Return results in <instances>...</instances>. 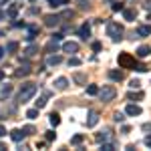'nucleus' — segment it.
Instances as JSON below:
<instances>
[{
  "label": "nucleus",
  "instance_id": "1",
  "mask_svg": "<svg viewBox=\"0 0 151 151\" xmlns=\"http://www.w3.org/2000/svg\"><path fill=\"white\" fill-rule=\"evenodd\" d=\"M36 95V85L35 83H24L22 89L18 91V103H26Z\"/></svg>",
  "mask_w": 151,
  "mask_h": 151
},
{
  "label": "nucleus",
  "instance_id": "2",
  "mask_svg": "<svg viewBox=\"0 0 151 151\" xmlns=\"http://www.w3.org/2000/svg\"><path fill=\"white\" fill-rule=\"evenodd\" d=\"M107 36H109L111 40L119 42V40L123 38V26L119 22H109L107 24Z\"/></svg>",
  "mask_w": 151,
  "mask_h": 151
},
{
  "label": "nucleus",
  "instance_id": "3",
  "mask_svg": "<svg viewBox=\"0 0 151 151\" xmlns=\"http://www.w3.org/2000/svg\"><path fill=\"white\" fill-rule=\"evenodd\" d=\"M117 95V89L113 85H105L103 89H99V99L103 101V103H111L113 99H115Z\"/></svg>",
  "mask_w": 151,
  "mask_h": 151
},
{
  "label": "nucleus",
  "instance_id": "4",
  "mask_svg": "<svg viewBox=\"0 0 151 151\" xmlns=\"http://www.w3.org/2000/svg\"><path fill=\"white\" fill-rule=\"evenodd\" d=\"M119 67H123V69H133V67H135V58L131 57L129 52H121V55H119Z\"/></svg>",
  "mask_w": 151,
  "mask_h": 151
},
{
  "label": "nucleus",
  "instance_id": "5",
  "mask_svg": "<svg viewBox=\"0 0 151 151\" xmlns=\"http://www.w3.org/2000/svg\"><path fill=\"white\" fill-rule=\"evenodd\" d=\"M58 22H60V16L58 14H47L45 16V24L47 26H57Z\"/></svg>",
  "mask_w": 151,
  "mask_h": 151
},
{
  "label": "nucleus",
  "instance_id": "6",
  "mask_svg": "<svg viewBox=\"0 0 151 151\" xmlns=\"http://www.w3.org/2000/svg\"><path fill=\"white\" fill-rule=\"evenodd\" d=\"M125 113H127V115H131V117H137V115H141V107L139 105H127V107H125Z\"/></svg>",
  "mask_w": 151,
  "mask_h": 151
},
{
  "label": "nucleus",
  "instance_id": "7",
  "mask_svg": "<svg viewBox=\"0 0 151 151\" xmlns=\"http://www.w3.org/2000/svg\"><path fill=\"white\" fill-rule=\"evenodd\" d=\"M67 87H69V81L65 77H58L57 81H55V89H58V91H65Z\"/></svg>",
  "mask_w": 151,
  "mask_h": 151
},
{
  "label": "nucleus",
  "instance_id": "8",
  "mask_svg": "<svg viewBox=\"0 0 151 151\" xmlns=\"http://www.w3.org/2000/svg\"><path fill=\"white\" fill-rule=\"evenodd\" d=\"M63 50H65V52H77V50H79V45L73 42V40H69V42L63 45Z\"/></svg>",
  "mask_w": 151,
  "mask_h": 151
},
{
  "label": "nucleus",
  "instance_id": "9",
  "mask_svg": "<svg viewBox=\"0 0 151 151\" xmlns=\"http://www.w3.org/2000/svg\"><path fill=\"white\" fill-rule=\"evenodd\" d=\"M10 95H12V85H2L0 87V97L2 99H8Z\"/></svg>",
  "mask_w": 151,
  "mask_h": 151
},
{
  "label": "nucleus",
  "instance_id": "10",
  "mask_svg": "<svg viewBox=\"0 0 151 151\" xmlns=\"http://www.w3.org/2000/svg\"><path fill=\"white\" fill-rule=\"evenodd\" d=\"M79 36H81V38H85V40H87V38H89V36H91V26H89V24H83L81 28H79Z\"/></svg>",
  "mask_w": 151,
  "mask_h": 151
},
{
  "label": "nucleus",
  "instance_id": "11",
  "mask_svg": "<svg viewBox=\"0 0 151 151\" xmlns=\"http://www.w3.org/2000/svg\"><path fill=\"white\" fill-rule=\"evenodd\" d=\"M97 123H99V113H97V111H91V113H89V121H87V125H89V127H95Z\"/></svg>",
  "mask_w": 151,
  "mask_h": 151
},
{
  "label": "nucleus",
  "instance_id": "12",
  "mask_svg": "<svg viewBox=\"0 0 151 151\" xmlns=\"http://www.w3.org/2000/svg\"><path fill=\"white\" fill-rule=\"evenodd\" d=\"M24 129L20 131V129H14V131H10V137H12V141H22L24 139Z\"/></svg>",
  "mask_w": 151,
  "mask_h": 151
},
{
  "label": "nucleus",
  "instance_id": "13",
  "mask_svg": "<svg viewBox=\"0 0 151 151\" xmlns=\"http://www.w3.org/2000/svg\"><path fill=\"white\" fill-rule=\"evenodd\" d=\"M151 35V24H143L137 28V36H149Z\"/></svg>",
  "mask_w": 151,
  "mask_h": 151
},
{
  "label": "nucleus",
  "instance_id": "14",
  "mask_svg": "<svg viewBox=\"0 0 151 151\" xmlns=\"http://www.w3.org/2000/svg\"><path fill=\"white\" fill-rule=\"evenodd\" d=\"M60 63H63V58L58 57V55H52V57L47 58V65H48V67H57V65H60Z\"/></svg>",
  "mask_w": 151,
  "mask_h": 151
},
{
  "label": "nucleus",
  "instance_id": "15",
  "mask_svg": "<svg viewBox=\"0 0 151 151\" xmlns=\"http://www.w3.org/2000/svg\"><path fill=\"white\" fill-rule=\"evenodd\" d=\"M149 55H151V48L149 47H145V45H143V47L137 48V57H139V58H145V57H149Z\"/></svg>",
  "mask_w": 151,
  "mask_h": 151
},
{
  "label": "nucleus",
  "instance_id": "16",
  "mask_svg": "<svg viewBox=\"0 0 151 151\" xmlns=\"http://www.w3.org/2000/svg\"><path fill=\"white\" fill-rule=\"evenodd\" d=\"M109 77L113 79V81H123V70H109Z\"/></svg>",
  "mask_w": 151,
  "mask_h": 151
},
{
  "label": "nucleus",
  "instance_id": "17",
  "mask_svg": "<svg viewBox=\"0 0 151 151\" xmlns=\"http://www.w3.org/2000/svg\"><path fill=\"white\" fill-rule=\"evenodd\" d=\"M48 121H50L52 127H57L58 123H60V115H58V113H50V115H48Z\"/></svg>",
  "mask_w": 151,
  "mask_h": 151
},
{
  "label": "nucleus",
  "instance_id": "18",
  "mask_svg": "<svg viewBox=\"0 0 151 151\" xmlns=\"http://www.w3.org/2000/svg\"><path fill=\"white\" fill-rule=\"evenodd\" d=\"M111 139V131H103V133H99L97 135V141H101V143H105V141Z\"/></svg>",
  "mask_w": 151,
  "mask_h": 151
},
{
  "label": "nucleus",
  "instance_id": "19",
  "mask_svg": "<svg viewBox=\"0 0 151 151\" xmlns=\"http://www.w3.org/2000/svg\"><path fill=\"white\" fill-rule=\"evenodd\" d=\"M36 52H38V47H36V45H32V47H28L26 50H24V55H26V57H35Z\"/></svg>",
  "mask_w": 151,
  "mask_h": 151
},
{
  "label": "nucleus",
  "instance_id": "20",
  "mask_svg": "<svg viewBox=\"0 0 151 151\" xmlns=\"http://www.w3.org/2000/svg\"><path fill=\"white\" fill-rule=\"evenodd\" d=\"M69 0H48V4L52 6V8H58V6H65Z\"/></svg>",
  "mask_w": 151,
  "mask_h": 151
},
{
  "label": "nucleus",
  "instance_id": "21",
  "mask_svg": "<svg viewBox=\"0 0 151 151\" xmlns=\"http://www.w3.org/2000/svg\"><path fill=\"white\" fill-rule=\"evenodd\" d=\"M123 16H125V20H135V10H125L123 8Z\"/></svg>",
  "mask_w": 151,
  "mask_h": 151
},
{
  "label": "nucleus",
  "instance_id": "22",
  "mask_svg": "<svg viewBox=\"0 0 151 151\" xmlns=\"http://www.w3.org/2000/svg\"><path fill=\"white\" fill-rule=\"evenodd\" d=\"M45 50H47V52H52V50L57 52V40H50L47 47H45Z\"/></svg>",
  "mask_w": 151,
  "mask_h": 151
},
{
  "label": "nucleus",
  "instance_id": "23",
  "mask_svg": "<svg viewBox=\"0 0 151 151\" xmlns=\"http://www.w3.org/2000/svg\"><path fill=\"white\" fill-rule=\"evenodd\" d=\"M26 117H28V119H36V117H38V107H36V109H28V111H26Z\"/></svg>",
  "mask_w": 151,
  "mask_h": 151
},
{
  "label": "nucleus",
  "instance_id": "24",
  "mask_svg": "<svg viewBox=\"0 0 151 151\" xmlns=\"http://www.w3.org/2000/svg\"><path fill=\"white\" fill-rule=\"evenodd\" d=\"M16 48H18V42H14V40H10V42L6 45V50H8V52H16Z\"/></svg>",
  "mask_w": 151,
  "mask_h": 151
},
{
  "label": "nucleus",
  "instance_id": "25",
  "mask_svg": "<svg viewBox=\"0 0 151 151\" xmlns=\"http://www.w3.org/2000/svg\"><path fill=\"white\" fill-rule=\"evenodd\" d=\"M87 93L89 95H99V87H97V85H89V87H87Z\"/></svg>",
  "mask_w": 151,
  "mask_h": 151
},
{
  "label": "nucleus",
  "instance_id": "26",
  "mask_svg": "<svg viewBox=\"0 0 151 151\" xmlns=\"http://www.w3.org/2000/svg\"><path fill=\"white\" fill-rule=\"evenodd\" d=\"M28 73H30V69H28V67H22V69L16 70V75H18V77H26Z\"/></svg>",
  "mask_w": 151,
  "mask_h": 151
},
{
  "label": "nucleus",
  "instance_id": "27",
  "mask_svg": "<svg viewBox=\"0 0 151 151\" xmlns=\"http://www.w3.org/2000/svg\"><path fill=\"white\" fill-rule=\"evenodd\" d=\"M69 65H70V67H79V65H81V58L70 57V58H69Z\"/></svg>",
  "mask_w": 151,
  "mask_h": 151
},
{
  "label": "nucleus",
  "instance_id": "28",
  "mask_svg": "<svg viewBox=\"0 0 151 151\" xmlns=\"http://www.w3.org/2000/svg\"><path fill=\"white\" fill-rule=\"evenodd\" d=\"M101 151H115V147H113L111 143H103V145H101Z\"/></svg>",
  "mask_w": 151,
  "mask_h": 151
},
{
  "label": "nucleus",
  "instance_id": "29",
  "mask_svg": "<svg viewBox=\"0 0 151 151\" xmlns=\"http://www.w3.org/2000/svg\"><path fill=\"white\" fill-rule=\"evenodd\" d=\"M83 139H85L83 135H75V137H73V145H79V143H83Z\"/></svg>",
  "mask_w": 151,
  "mask_h": 151
},
{
  "label": "nucleus",
  "instance_id": "30",
  "mask_svg": "<svg viewBox=\"0 0 151 151\" xmlns=\"http://www.w3.org/2000/svg\"><path fill=\"white\" fill-rule=\"evenodd\" d=\"M79 8H81V10L89 8V0H79Z\"/></svg>",
  "mask_w": 151,
  "mask_h": 151
},
{
  "label": "nucleus",
  "instance_id": "31",
  "mask_svg": "<svg viewBox=\"0 0 151 151\" xmlns=\"http://www.w3.org/2000/svg\"><path fill=\"white\" fill-rule=\"evenodd\" d=\"M129 87H131V89H139V87H141V83L137 81V79H133V81L129 83Z\"/></svg>",
  "mask_w": 151,
  "mask_h": 151
},
{
  "label": "nucleus",
  "instance_id": "32",
  "mask_svg": "<svg viewBox=\"0 0 151 151\" xmlns=\"http://www.w3.org/2000/svg\"><path fill=\"white\" fill-rule=\"evenodd\" d=\"M73 16H75V12H73V10H67V12L60 14V18H73Z\"/></svg>",
  "mask_w": 151,
  "mask_h": 151
},
{
  "label": "nucleus",
  "instance_id": "33",
  "mask_svg": "<svg viewBox=\"0 0 151 151\" xmlns=\"http://www.w3.org/2000/svg\"><path fill=\"white\" fill-rule=\"evenodd\" d=\"M45 105H47V99H45V97H42V99H38V101H36V107H38V109H42V107H45Z\"/></svg>",
  "mask_w": 151,
  "mask_h": 151
},
{
  "label": "nucleus",
  "instance_id": "34",
  "mask_svg": "<svg viewBox=\"0 0 151 151\" xmlns=\"http://www.w3.org/2000/svg\"><path fill=\"white\" fill-rule=\"evenodd\" d=\"M55 137H57V133H55V131H47V141H52Z\"/></svg>",
  "mask_w": 151,
  "mask_h": 151
},
{
  "label": "nucleus",
  "instance_id": "35",
  "mask_svg": "<svg viewBox=\"0 0 151 151\" xmlns=\"http://www.w3.org/2000/svg\"><path fill=\"white\" fill-rule=\"evenodd\" d=\"M141 97H143V93H137V95H133V93H129V101H133V99H141Z\"/></svg>",
  "mask_w": 151,
  "mask_h": 151
},
{
  "label": "nucleus",
  "instance_id": "36",
  "mask_svg": "<svg viewBox=\"0 0 151 151\" xmlns=\"http://www.w3.org/2000/svg\"><path fill=\"white\" fill-rule=\"evenodd\" d=\"M16 12H18V6H10V10H8V14H10L12 18L16 16Z\"/></svg>",
  "mask_w": 151,
  "mask_h": 151
},
{
  "label": "nucleus",
  "instance_id": "37",
  "mask_svg": "<svg viewBox=\"0 0 151 151\" xmlns=\"http://www.w3.org/2000/svg\"><path fill=\"white\" fill-rule=\"evenodd\" d=\"M113 10H115V12L123 10V4H121V2H115V4H113Z\"/></svg>",
  "mask_w": 151,
  "mask_h": 151
},
{
  "label": "nucleus",
  "instance_id": "38",
  "mask_svg": "<svg viewBox=\"0 0 151 151\" xmlns=\"http://www.w3.org/2000/svg\"><path fill=\"white\" fill-rule=\"evenodd\" d=\"M123 119H125V115H123V113H119V111H117V113H115V121H117V123H119V121H123Z\"/></svg>",
  "mask_w": 151,
  "mask_h": 151
},
{
  "label": "nucleus",
  "instance_id": "39",
  "mask_svg": "<svg viewBox=\"0 0 151 151\" xmlns=\"http://www.w3.org/2000/svg\"><path fill=\"white\" fill-rule=\"evenodd\" d=\"M75 81L77 83H85V77H83V75H75Z\"/></svg>",
  "mask_w": 151,
  "mask_h": 151
},
{
  "label": "nucleus",
  "instance_id": "40",
  "mask_svg": "<svg viewBox=\"0 0 151 151\" xmlns=\"http://www.w3.org/2000/svg\"><path fill=\"white\" fill-rule=\"evenodd\" d=\"M135 69L139 70V73H145V70H147V67H145V65H137V67H135Z\"/></svg>",
  "mask_w": 151,
  "mask_h": 151
},
{
  "label": "nucleus",
  "instance_id": "41",
  "mask_svg": "<svg viewBox=\"0 0 151 151\" xmlns=\"http://www.w3.org/2000/svg\"><path fill=\"white\" fill-rule=\"evenodd\" d=\"M52 40H57V42H60V40H63V35H58V32H57V35H52Z\"/></svg>",
  "mask_w": 151,
  "mask_h": 151
},
{
  "label": "nucleus",
  "instance_id": "42",
  "mask_svg": "<svg viewBox=\"0 0 151 151\" xmlns=\"http://www.w3.org/2000/svg\"><path fill=\"white\" fill-rule=\"evenodd\" d=\"M143 6H145V8L151 12V0H145V2H143Z\"/></svg>",
  "mask_w": 151,
  "mask_h": 151
},
{
  "label": "nucleus",
  "instance_id": "43",
  "mask_svg": "<svg viewBox=\"0 0 151 151\" xmlns=\"http://www.w3.org/2000/svg\"><path fill=\"white\" fill-rule=\"evenodd\" d=\"M93 50H101V42H93Z\"/></svg>",
  "mask_w": 151,
  "mask_h": 151
},
{
  "label": "nucleus",
  "instance_id": "44",
  "mask_svg": "<svg viewBox=\"0 0 151 151\" xmlns=\"http://www.w3.org/2000/svg\"><path fill=\"white\" fill-rule=\"evenodd\" d=\"M145 145H147V147H151V135H147V137H145Z\"/></svg>",
  "mask_w": 151,
  "mask_h": 151
},
{
  "label": "nucleus",
  "instance_id": "45",
  "mask_svg": "<svg viewBox=\"0 0 151 151\" xmlns=\"http://www.w3.org/2000/svg\"><path fill=\"white\" fill-rule=\"evenodd\" d=\"M4 135H6V127H2V125H0V137H4Z\"/></svg>",
  "mask_w": 151,
  "mask_h": 151
},
{
  "label": "nucleus",
  "instance_id": "46",
  "mask_svg": "<svg viewBox=\"0 0 151 151\" xmlns=\"http://www.w3.org/2000/svg\"><path fill=\"white\" fill-rule=\"evenodd\" d=\"M2 149H6V147H4V143H0V151H2Z\"/></svg>",
  "mask_w": 151,
  "mask_h": 151
},
{
  "label": "nucleus",
  "instance_id": "47",
  "mask_svg": "<svg viewBox=\"0 0 151 151\" xmlns=\"http://www.w3.org/2000/svg\"><path fill=\"white\" fill-rule=\"evenodd\" d=\"M2 52H4V48H2V47H0V58H2Z\"/></svg>",
  "mask_w": 151,
  "mask_h": 151
},
{
  "label": "nucleus",
  "instance_id": "48",
  "mask_svg": "<svg viewBox=\"0 0 151 151\" xmlns=\"http://www.w3.org/2000/svg\"><path fill=\"white\" fill-rule=\"evenodd\" d=\"M4 2H6V0H0V4H4Z\"/></svg>",
  "mask_w": 151,
  "mask_h": 151
}]
</instances>
